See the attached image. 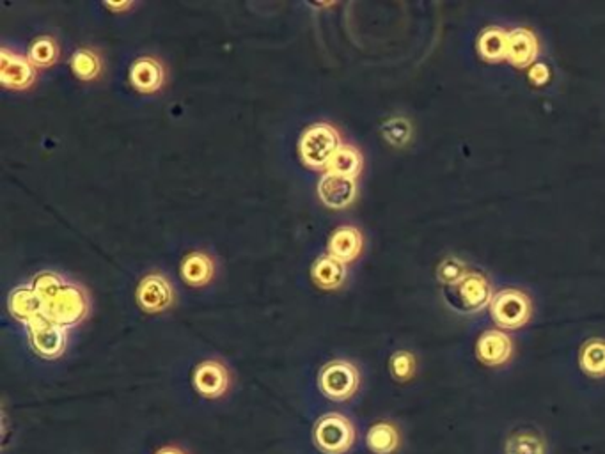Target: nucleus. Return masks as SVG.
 <instances>
[{
  "label": "nucleus",
  "instance_id": "28",
  "mask_svg": "<svg viewBox=\"0 0 605 454\" xmlns=\"http://www.w3.org/2000/svg\"><path fill=\"white\" fill-rule=\"evenodd\" d=\"M467 275L465 266L454 258H449L439 266V279L447 286H456Z\"/></svg>",
  "mask_w": 605,
  "mask_h": 454
},
{
  "label": "nucleus",
  "instance_id": "17",
  "mask_svg": "<svg viewBox=\"0 0 605 454\" xmlns=\"http://www.w3.org/2000/svg\"><path fill=\"white\" fill-rule=\"evenodd\" d=\"M508 34L499 27L485 29L478 39L479 56L488 63L508 59Z\"/></svg>",
  "mask_w": 605,
  "mask_h": 454
},
{
  "label": "nucleus",
  "instance_id": "8",
  "mask_svg": "<svg viewBox=\"0 0 605 454\" xmlns=\"http://www.w3.org/2000/svg\"><path fill=\"white\" fill-rule=\"evenodd\" d=\"M36 71L29 59L2 48L0 52V82L7 89H26L34 82Z\"/></svg>",
  "mask_w": 605,
  "mask_h": 454
},
{
  "label": "nucleus",
  "instance_id": "1",
  "mask_svg": "<svg viewBox=\"0 0 605 454\" xmlns=\"http://www.w3.org/2000/svg\"><path fill=\"white\" fill-rule=\"evenodd\" d=\"M88 307L86 292L77 284L66 283L61 292L45 305V318L61 325L63 328H69L86 318Z\"/></svg>",
  "mask_w": 605,
  "mask_h": 454
},
{
  "label": "nucleus",
  "instance_id": "2",
  "mask_svg": "<svg viewBox=\"0 0 605 454\" xmlns=\"http://www.w3.org/2000/svg\"><path fill=\"white\" fill-rule=\"evenodd\" d=\"M339 148L338 131L325 123L309 127L300 137V155L309 167H327Z\"/></svg>",
  "mask_w": 605,
  "mask_h": 454
},
{
  "label": "nucleus",
  "instance_id": "29",
  "mask_svg": "<svg viewBox=\"0 0 605 454\" xmlns=\"http://www.w3.org/2000/svg\"><path fill=\"white\" fill-rule=\"evenodd\" d=\"M383 135L389 142H392L396 146H402L411 137V125L405 119H391L383 127Z\"/></svg>",
  "mask_w": 605,
  "mask_h": 454
},
{
  "label": "nucleus",
  "instance_id": "19",
  "mask_svg": "<svg viewBox=\"0 0 605 454\" xmlns=\"http://www.w3.org/2000/svg\"><path fill=\"white\" fill-rule=\"evenodd\" d=\"M182 277L191 286H204L214 277V261L203 253H192L182 264Z\"/></svg>",
  "mask_w": 605,
  "mask_h": 454
},
{
  "label": "nucleus",
  "instance_id": "6",
  "mask_svg": "<svg viewBox=\"0 0 605 454\" xmlns=\"http://www.w3.org/2000/svg\"><path fill=\"white\" fill-rule=\"evenodd\" d=\"M492 292L488 281L479 273H467L464 281L451 286L449 302L464 313H478L492 304Z\"/></svg>",
  "mask_w": 605,
  "mask_h": 454
},
{
  "label": "nucleus",
  "instance_id": "27",
  "mask_svg": "<svg viewBox=\"0 0 605 454\" xmlns=\"http://www.w3.org/2000/svg\"><path fill=\"white\" fill-rule=\"evenodd\" d=\"M415 360L409 352H398L391 358V373L396 380H409L414 375Z\"/></svg>",
  "mask_w": 605,
  "mask_h": 454
},
{
  "label": "nucleus",
  "instance_id": "10",
  "mask_svg": "<svg viewBox=\"0 0 605 454\" xmlns=\"http://www.w3.org/2000/svg\"><path fill=\"white\" fill-rule=\"evenodd\" d=\"M193 387L204 397H219L229 387V375L221 362L206 360L193 371Z\"/></svg>",
  "mask_w": 605,
  "mask_h": 454
},
{
  "label": "nucleus",
  "instance_id": "20",
  "mask_svg": "<svg viewBox=\"0 0 605 454\" xmlns=\"http://www.w3.org/2000/svg\"><path fill=\"white\" fill-rule=\"evenodd\" d=\"M368 448L375 454H391L400 444V435L396 428L389 422H379L368 431Z\"/></svg>",
  "mask_w": 605,
  "mask_h": 454
},
{
  "label": "nucleus",
  "instance_id": "4",
  "mask_svg": "<svg viewBox=\"0 0 605 454\" xmlns=\"http://www.w3.org/2000/svg\"><path fill=\"white\" fill-rule=\"evenodd\" d=\"M315 440L323 453L343 454L350 449L355 440V431L347 418L339 414H329L317 422Z\"/></svg>",
  "mask_w": 605,
  "mask_h": 454
},
{
  "label": "nucleus",
  "instance_id": "9",
  "mask_svg": "<svg viewBox=\"0 0 605 454\" xmlns=\"http://www.w3.org/2000/svg\"><path fill=\"white\" fill-rule=\"evenodd\" d=\"M513 354V343L505 330H486L478 339L476 356L486 366H503Z\"/></svg>",
  "mask_w": 605,
  "mask_h": 454
},
{
  "label": "nucleus",
  "instance_id": "3",
  "mask_svg": "<svg viewBox=\"0 0 605 454\" xmlns=\"http://www.w3.org/2000/svg\"><path fill=\"white\" fill-rule=\"evenodd\" d=\"M490 313L501 328H520L531 318V302L527 294L518 290H505L494 296Z\"/></svg>",
  "mask_w": 605,
  "mask_h": 454
},
{
  "label": "nucleus",
  "instance_id": "16",
  "mask_svg": "<svg viewBox=\"0 0 605 454\" xmlns=\"http://www.w3.org/2000/svg\"><path fill=\"white\" fill-rule=\"evenodd\" d=\"M362 236L355 227L345 226L336 229L329 242V253L341 263H350L360 254Z\"/></svg>",
  "mask_w": 605,
  "mask_h": 454
},
{
  "label": "nucleus",
  "instance_id": "5",
  "mask_svg": "<svg viewBox=\"0 0 605 454\" xmlns=\"http://www.w3.org/2000/svg\"><path fill=\"white\" fill-rule=\"evenodd\" d=\"M357 387H359V373L350 362L334 360L327 364L319 373V389L334 401L349 399L355 394Z\"/></svg>",
  "mask_w": 605,
  "mask_h": 454
},
{
  "label": "nucleus",
  "instance_id": "13",
  "mask_svg": "<svg viewBox=\"0 0 605 454\" xmlns=\"http://www.w3.org/2000/svg\"><path fill=\"white\" fill-rule=\"evenodd\" d=\"M9 313L24 322V324H32L39 318H45V304L37 296V293L32 290V286H20L13 290L7 300Z\"/></svg>",
  "mask_w": 605,
  "mask_h": 454
},
{
  "label": "nucleus",
  "instance_id": "23",
  "mask_svg": "<svg viewBox=\"0 0 605 454\" xmlns=\"http://www.w3.org/2000/svg\"><path fill=\"white\" fill-rule=\"evenodd\" d=\"M57 56H59V48L52 37L43 36V37H37L32 41L31 48H29V61L32 65L41 66V67L52 66L57 61Z\"/></svg>",
  "mask_w": 605,
  "mask_h": 454
},
{
  "label": "nucleus",
  "instance_id": "24",
  "mask_svg": "<svg viewBox=\"0 0 605 454\" xmlns=\"http://www.w3.org/2000/svg\"><path fill=\"white\" fill-rule=\"evenodd\" d=\"M71 67L78 78L93 80L99 75L101 63L93 50L82 48V50H77L75 56L71 57Z\"/></svg>",
  "mask_w": 605,
  "mask_h": 454
},
{
  "label": "nucleus",
  "instance_id": "18",
  "mask_svg": "<svg viewBox=\"0 0 605 454\" xmlns=\"http://www.w3.org/2000/svg\"><path fill=\"white\" fill-rule=\"evenodd\" d=\"M347 275L345 263L332 258V256H321L313 264V279L319 288L334 290L343 284Z\"/></svg>",
  "mask_w": 605,
  "mask_h": 454
},
{
  "label": "nucleus",
  "instance_id": "26",
  "mask_svg": "<svg viewBox=\"0 0 605 454\" xmlns=\"http://www.w3.org/2000/svg\"><path fill=\"white\" fill-rule=\"evenodd\" d=\"M506 454H545L542 440L531 433H518L506 444Z\"/></svg>",
  "mask_w": 605,
  "mask_h": 454
},
{
  "label": "nucleus",
  "instance_id": "21",
  "mask_svg": "<svg viewBox=\"0 0 605 454\" xmlns=\"http://www.w3.org/2000/svg\"><path fill=\"white\" fill-rule=\"evenodd\" d=\"M360 167H362V159H360L359 151L351 146H341L327 165V170L330 174H338V176H345V178L353 180L359 174Z\"/></svg>",
  "mask_w": 605,
  "mask_h": 454
},
{
  "label": "nucleus",
  "instance_id": "7",
  "mask_svg": "<svg viewBox=\"0 0 605 454\" xmlns=\"http://www.w3.org/2000/svg\"><path fill=\"white\" fill-rule=\"evenodd\" d=\"M32 348L41 357L56 358L63 356L66 348V328L48 318H39L27 325Z\"/></svg>",
  "mask_w": 605,
  "mask_h": 454
},
{
  "label": "nucleus",
  "instance_id": "14",
  "mask_svg": "<svg viewBox=\"0 0 605 454\" xmlns=\"http://www.w3.org/2000/svg\"><path fill=\"white\" fill-rule=\"evenodd\" d=\"M538 57V39L529 29H515L508 34V61L516 67L533 66Z\"/></svg>",
  "mask_w": 605,
  "mask_h": 454
},
{
  "label": "nucleus",
  "instance_id": "31",
  "mask_svg": "<svg viewBox=\"0 0 605 454\" xmlns=\"http://www.w3.org/2000/svg\"><path fill=\"white\" fill-rule=\"evenodd\" d=\"M159 454H183L182 451H178V449H174V448H165V449H162Z\"/></svg>",
  "mask_w": 605,
  "mask_h": 454
},
{
  "label": "nucleus",
  "instance_id": "30",
  "mask_svg": "<svg viewBox=\"0 0 605 454\" xmlns=\"http://www.w3.org/2000/svg\"><path fill=\"white\" fill-rule=\"evenodd\" d=\"M529 78H531V82L537 84V86L547 84L548 78H550V69H548V66L542 65V63H537V65L531 66V69H529Z\"/></svg>",
  "mask_w": 605,
  "mask_h": 454
},
{
  "label": "nucleus",
  "instance_id": "12",
  "mask_svg": "<svg viewBox=\"0 0 605 454\" xmlns=\"http://www.w3.org/2000/svg\"><path fill=\"white\" fill-rule=\"evenodd\" d=\"M355 192H357V187H355V181L351 178L327 172L319 180V197L330 208L339 210V208L349 206L351 201L355 199Z\"/></svg>",
  "mask_w": 605,
  "mask_h": 454
},
{
  "label": "nucleus",
  "instance_id": "11",
  "mask_svg": "<svg viewBox=\"0 0 605 454\" xmlns=\"http://www.w3.org/2000/svg\"><path fill=\"white\" fill-rule=\"evenodd\" d=\"M137 302L148 313H160L172 302V288L162 275H148L137 288Z\"/></svg>",
  "mask_w": 605,
  "mask_h": 454
},
{
  "label": "nucleus",
  "instance_id": "22",
  "mask_svg": "<svg viewBox=\"0 0 605 454\" xmlns=\"http://www.w3.org/2000/svg\"><path fill=\"white\" fill-rule=\"evenodd\" d=\"M580 367L593 378L605 377V341L593 339L580 352Z\"/></svg>",
  "mask_w": 605,
  "mask_h": 454
},
{
  "label": "nucleus",
  "instance_id": "25",
  "mask_svg": "<svg viewBox=\"0 0 605 454\" xmlns=\"http://www.w3.org/2000/svg\"><path fill=\"white\" fill-rule=\"evenodd\" d=\"M66 284L61 275L54 273V272H41L34 277L32 281V290L37 293V296L43 300V304L47 305L57 293L61 292Z\"/></svg>",
  "mask_w": 605,
  "mask_h": 454
},
{
  "label": "nucleus",
  "instance_id": "15",
  "mask_svg": "<svg viewBox=\"0 0 605 454\" xmlns=\"http://www.w3.org/2000/svg\"><path fill=\"white\" fill-rule=\"evenodd\" d=\"M131 86L141 93H155L162 88L163 82V69L159 61L151 57L137 59L130 69Z\"/></svg>",
  "mask_w": 605,
  "mask_h": 454
}]
</instances>
